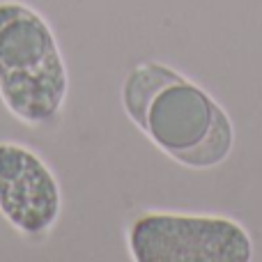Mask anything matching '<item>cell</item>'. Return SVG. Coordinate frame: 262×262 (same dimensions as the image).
I'll return each mask as SVG.
<instances>
[{
	"label": "cell",
	"mask_w": 262,
	"mask_h": 262,
	"mask_svg": "<svg viewBox=\"0 0 262 262\" xmlns=\"http://www.w3.org/2000/svg\"><path fill=\"white\" fill-rule=\"evenodd\" d=\"M122 108L149 143L193 170L230 157L235 129L209 92L163 62H138L122 81Z\"/></svg>",
	"instance_id": "obj_1"
},
{
	"label": "cell",
	"mask_w": 262,
	"mask_h": 262,
	"mask_svg": "<svg viewBox=\"0 0 262 262\" xmlns=\"http://www.w3.org/2000/svg\"><path fill=\"white\" fill-rule=\"evenodd\" d=\"M69 76L51 26L18 0H0V99L28 127L60 118Z\"/></svg>",
	"instance_id": "obj_2"
},
{
	"label": "cell",
	"mask_w": 262,
	"mask_h": 262,
	"mask_svg": "<svg viewBox=\"0 0 262 262\" xmlns=\"http://www.w3.org/2000/svg\"><path fill=\"white\" fill-rule=\"evenodd\" d=\"M136 262H251L253 242L242 223L219 214L140 212L127 228Z\"/></svg>",
	"instance_id": "obj_3"
},
{
	"label": "cell",
	"mask_w": 262,
	"mask_h": 262,
	"mask_svg": "<svg viewBox=\"0 0 262 262\" xmlns=\"http://www.w3.org/2000/svg\"><path fill=\"white\" fill-rule=\"evenodd\" d=\"M62 193L55 172L35 152L14 140H0V214L28 239H41L55 228Z\"/></svg>",
	"instance_id": "obj_4"
}]
</instances>
